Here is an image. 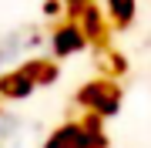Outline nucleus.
<instances>
[{
    "label": "nucleus",
    "mask_w": 151,
    "mask_h": 148,
    "mask_svg": "<svg viewBox=\"0 0 151 148\" xmlns=\"http://www.w3.org/2000/svg\"><path fill=\"white\" fill-rule=\"evenodd\" d=\"M81 44H84V30L81 27H64V30H57V37H54L57 54H70V51L81 47Z\"/></svg>",
    "instance_id": "nucleus-2"
},
{
    "label": "nucleus",
    "mask_w": 151,
    "mask_h": 148,
    "mask_svg": "<svg viewBox=\"0 0 151 148\" xmlns=\"http://www.w3.org/2000/svg\"><path fill=\"white\" fill-rule=\"evenodd\" d=\"M111 10L118 14V20H128L131 17V0H111Z\"/></svg>",
    "instance_id": "nucleus-3"
},
{
    "label": "nucleus",
    "mask_w": 151,
    "mask_h": 148,
    "mask_svg": "<svg viewBox=\"0 0 151 148\" xmlns=\"http://www.w3.org/2000/svg\"><path fill=\"white\" fill-rule=\"evenodd\" d=\"M47 148H87V131L81 125H67V128H60V131L50 138Z\"/></svg>",
    "instance_id": "nucleus-1"
}]
</instances>
